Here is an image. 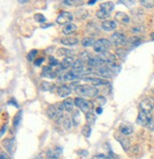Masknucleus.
Listing matches in <instances>:
<instances>
[{
	"label": "nucleus",
	"mask_w": 154,
	"mask_h": 159,
	"mask_svg": "<svg viewBox=\"0 0 154 159\" xmlns=\"http://www.w3.org/2000/svg\"><path fill=\"white\" fill-rule=\"evenodd\" d=\"M74 91L77 95L81 97H89V98H93L98 95V88L95 86L88 85V84H80L77 85L74 88Z\"/></svg>",
	"instance_id": "1"
},
{
	"label": "nucleus",
	"mask_w": 154,
	"mask_h": 159,
	"mask_svg": "<svg viewBox=\"0 0 154 159\" xmlns=\"http://www.w3.org/2000/svg\"><path fill=\"white\" fill-rule=\"evenodd\" d=\"M63 103H55L51 105L48 110L47 114L50 118L53 119L56 122H59L61 120V118L63 117V111H64Z\"/></svg>",
	"instance_id": "2"
},
{
	"label": "nucleus",
	"mask_w": 154,
	"mask_h": 159,
	"mask_svg": "<svg viewBox=\"0 0 154 159\" xmlns=\"http://www.w3.org/2000/svg\"><path fill=\"white\" fill-rule=\"evenodd\" d=\"M74 103H75V105L77 107H78L82 112H84L85 114L92 112V109H93L92 102L86 101V99L83 98H76L74 99Z\"/></svg>",
	"instance_id": "3"
},
{
	"label": "nucleus",
	"mask_w": 154,
	"mask_h": 159,
	"mask_svg": "<svg viewBox=\"0 0 154 159\" xmlns=\"http://www.w3.org/2000/svg\"><path fill=\"white\" fill-rule=\"evenodd\" d=\"M111 46V43L108 41L107 39H104V38H101V39H98L96 40V42L93 46V49L96 53H103L105 51H107Z\"/></svg>",
	"instance_id": "4"
},
{
	"label": "nucleus",
	"mask_w": 154,
	"mask_h": 159,
	"mask_svg": "<svg viewBox=\"0 0 154 159\" xmlns=\"http://www.w3.org/2000/svg\"><path fill=\"white\" fill-rule=\"evenodd\" d=\"M110 42L115 46H124L127 44V38L123 33L115 32L110 37Z\"/></svg>",
	"instance_id": "5"
},
{
	"label": "nucleus",
	"mask_w": 154,
	"mask_h": 159,
	"mask_svg": "<svg viewBox=\"0 0 154 159\" xmlns=\"http://www.w3.org/2000/svg\"><path fill=\"white\" fill-rule=\"evenodd\" d=\"M151 116L149 113H147V112H144V111H140L139 112V115H138V117H137V124L141 125V126H148L149 122L151 121Z\"/></svg>",
	"instance_id": "6"
},
{
	"label": "nucleus",
	"mask_w": 154,
	"mask_h": 159,
	"mask_svg": "<svg viewBox=\"0 0 154 159\" xmlns=\"http://www.w3.org/2000/svg\"><path fill=\"white\" fill-rule=\"evenodd\" d=\"M73 19V15L70 12L68 11H63L61 12L56 18V22L59 25H67L71 22V20Z\"/></svg>",
	"instance_id": "7"
},
{
	"label": "nucleus",
	"mask_w": 154,
	"mask_h": 159,
	"mask_svg": "<svg viewBox=\"0 0 154 159\" xmlns=\"http://www.w3.org/2000/svg\"><path fill=\"white\" fill-rule=\"evenodd\" d=\"M140 108H141L142 111L151 114V112H152V110L154 108V101L151 98H144L143 101L141 102V103H140Z\"/></svg>",
	"instance_id": "8"
},
{
	"label": "nucleus",
	"mask_w": 154,
	"mask_h": 159,
	"mask_svg": "<svg viewBox=\"0 0 154 159\" xmlns=\"http://www.w3.org/2000/svg\"><path fill=\"white\" fill-rule=\"evenodd\" d=\"M78 78H79V76L71 70L69 72L61 73L58 77V81L61 83H65V82H69V81H74V80L78 79Z\"/></svg>",
	"instance_id": "9"
},
{
	"label": "nucleus",
	"mask_w": 154,
	"mask_h": 159,
	"mask_svg": "<svg viewBox=\"0 0 154 159\" xmlns=\"http://www.w3.org/2000/svg\"><path fill=\"white\" fill-rule=\"evenodd\" d=\"M63 152V149L61 147H54L51 149H49L46 152L48 159H58Z\"/></svg>",
	"instance_id": "10"
},
{
	"label": "nucleus",
	"mask_w": 154,
	"mask_h": 159,
	"mask_svg": "<svg viewBox=\"0 0 154 159\" xmlns=\"http://www.w3.org/2000/svg\"><path fill=\"white\" fill-rule=\"evenodd\" d=\"M98 56L100 57V59L102 60V62L105 65L114 64L115 61H116V56H115L114 54H112V53H110V52H108V51L100 53Z\"/></svg>",
	"instance_id": "11"
},
{
	"label": "nucleus",
	"mask_w": 154,
	"mask_h": 159,
	"mask_svg": "<svg viewBox=\"0 0 154 159\" xmlns=\"http://www.w3.org/2000/svg\"><path fill=\"white\" fill-rule=\"evenodd\" d=\"M114 136H115V138H116V140L121 144V146L124 149V151L125 152H128L129 149H130V142H129L128 139L127 137H125L124 134L122 135L120 134H115Z\"/></svg>",
	"instance_id": "12"
},
{
	"label": "nucleus",
	"mask_w": 154,
	"mask_h": 159,
	"mask_svg": "<svg viewBox=\"0 0 154 159\" xmlns=\"http://www.w3.org/2000/svg\"><path fill=\"white\" fill-rule=\"evenodd\" d=\"M114 19H115V21H117V22H119L120 24H123V25H127V24H128L130 22L129 16L127 13L122 12V11H118V12L115 13Z\"/></svg>",
	"instance_id": "13"
},
{
	"label": "nucleus",
	"mask_w": 154,
	"mask_h": 159,
	"mask_svg": "<svg viewBox=\"0 0 154 159\" xmlns=\"http://www.w3.org/2000/svg\"><path fill=\"white\" fill-rule=\"evenodd\" d=\"M84 81L89 82L93 86H98V85H104V84H108V81L104 79H100V78H93V77H88V78H84Z\"/></svg>",
	"instance_id": "14"
},
{
	"label": "nucleus",
	"mask_w": 154,
	"mask_h": 159,
	"mask_svg": "<svg viewBox=\"0 0 154 159\" xmlns=\"http://www.w3.org/2000/svg\"><path fill=\"white\" fill-rule=\"evenodd\" d=\"M97 73L99 76L103 77V78H111L113 76V71L111 70V68L108 66H101L98 68L97 70Z\"/></svg>",
	"instance_id": "15"
},
{
	"label": "nucleus",
	"mask_w": 154,
	"mask_h": 159,
	"mask_svg": "<svg viewBox=\"0 0 154 159\" xmlns=\"http://www.w3.org/2000/svg\"><path fill=\"white\" fill-rule=\"evenodd\" d=\"M101 26L105 31H113L117 28L116 23H115V21H113V20H106V21L102 23Z\"/></svg>",
	"instance_id": "16"
},
{
	"label": "nucleus",
	"mask_w": 154,
	"mask_h": 159,
	"mask_svg": "<svg viewBox=\"0 0 154 159\" xmlns=\"http://www.w3.org/2000/svg\"><path fill=\"white\" fill-rule=\"evenodd\" d=\"M88 65L89 66H91V67H98V66H104L105 64L102 62V60L100 59L99 56H94V57L89 58V60L88 61Z\"/></svg>",
	"instance_id": "17"
},
{
	"label": "nucleus",
	"mask_w": 154,
	"mask_h": 159,
	"mask_svg": "<svg viewBox=\"0 0 154 159\" xmlns=\"http://www.w3.org/2000/svg\"><path fill=\"white\" fill-rule=\"evenodd\" d=\"M72 71L75 72L79 77H81L82 75V71H83V61L82 60H76L74 61L73 65H72Z\"/></svg>",
	"instance_id": "18"
},
{
	"label": "nucleus",
	"mask_w": 154,
	"mask_h": 159,
	"mask_svg": "<svg viewBox=\"0 0 154 159\" xmlns=\"http://www.w3.org/2000/svg\"><path fill=\"white\" fill-rule=\"evenodd\" d=\"M74 61H73V58L72 57H65L62 62L60 64V69L61 70H66L68 68H70V66H72Z\"/></svg>",
	"instance_id": "19"
},
{
	"label": "nucleus",
	"mask_w": 154,
	"mask_h": 159,
	"mask_svg": "<svg viewBox=\"0 0 154 159\" xmlns=\"http://www.w3.org/2000/svg\"><path fill=\"white\" fill-rule=\"evenodd\" d=\"M61 44L65 46H75L78 44V39L75 37H63L60 39Z\"/></svg>",
	"instance_id": "20"
},
{
	"label": "nucleus",
	"mask_w": 154,
	"mask_h": 159,
	"mask_svg": "<svg viewBox=\"0 0 154 159\" xmlns=\"http://www.w3.org/2000/svg\"><path fill=\"white\" fill-rule=\"evenodd\" d=\"M71 92V89L67 86V85H61L57 88V95H58L60 98H66L68 97Z\"/></svg>",
	"instance_id": "21"
},
{
	"label": "nucleus",
	"mask_w": 154,
	"mask_h": 159,
	"mask_svg": "<svg viewBox=\"0 0 154 159\" xmlns=\"http://www.w3.org/2000/svg\"><path fill=\"white\" fill-rule=\"evenodd\" d=\"M63 103V107H64V109L67 111V112H72L73 110H74V105H75V103H74V101L72 98H66L65 101L62 102Z\"/></svg>",
	"instance_id": "22"
},
{
	"label": "nucleus",
	"mask_w": 154,
	"mask_h": 159,
	"mask_svg": "<svg viewBox=\"0 0 154 159\" xmlns=\"http://www.w3.org/2000/svg\"><path fill=\"white\" fill-rule=\"evenodd\" d=\"M43 78H48V79H55L56 78V73L51 70V66H44L43 67V72L41 74Z\"/></svg>",
	"instance_id": "23"
},
{
	"label": "nucleus",
	"mask_w": 154,
	"mask_h": 159,
	"mask_svg": "<svg viewBox=\"0 0 154 159\" xmlns=\"http://www.w3.org/2000/svg\"><path fill=\"white\" fill-rule=\"evenodd\" d=\"M3 145L4 147L6 148V150L10 152V153H12L13 151H14V147H15V141L14 139H5L3 141Z\"/></svg>",
	"instance_id": "24"
},
{
	"label": "nucleus",
	"mask_w": 154,
	"mask_h": 159,
	"mask_svg": "<svg viewBox=\"0 0 154 159\" xmlns=\"http://www.w3.org/2000/svg\"><path fill=\"white\" fill-rule=\"evenodd\" d=\"M76 30H77V26H76L75 24L70 23V24L65 25V27H64L63 30H62V32H63L65 35H69V34L74 33Z\"/></svg>",
	"instance_id": "25"
},
{
	"label": "nucleus",
	"mask_w": 154,
	"mask_h": 159,
	"mask_svg": "<svg viewBox=\"0 0 154 159\" xmlns=\"http://www.w3.org/2000/svg\"><path fill=\"white\" fill-rule=\"evenodd\" d=\"M114 9V4L110 1H108V2H104L100 5V10H102L103 11L107 12L108 14L110 15L111 11H113Z\"/></svg>",
	"instance_id": "26"
},
{
	"label": "nucleus",
	"mask_w": 154,
	"mask_h": 159,
	"mask_svg": "<svg viewBox=\"0 0 154 159\" xmlns=\"http://www.w3.org/2000/svg\"><path fill=\"white\" fill-rule=\"evenodd\" d=\"M119 131L124 135H129L133 133V127L130 124H122L119 127Z\"/></svg>",
	"instance_id": "27"
},
{
	"label": "nucleus",
	"mask_w": 154,
	"mask_h": 159,
	"mask_svg": "<svg viewBox=\"0 0 154 159\" xmlns=\"http://www.w3.org/2000/svg\"><path fill=\"white\" fill-rule=\"evenodd\" d=\"M57 55L58 56H61V57H71L72 55H74V52L70 49H67V48H58L56 51Z\"/></svg>",
	"instance_id": "28"
},
{
	"label": "nucleus",
	"mask_w": 154,
	"mask_h": 159,
	"mask_svg": "<svg viewBox=\"0 0 154 159\" xmlns=\"http://www.w3.org/2000/svg\"><path fill=\"white\" fill-rule=\"evenodd\" d=\"M95 42L96 41L94 40V38H92V37H85V38H83V40L81 41V44L85 48H89V47L94 46Z\"/></svg>",
	"instance_id": "29"
},
{
	"label": "nucleus",
	"mask_w": 154,
	"mask_h": 159,
	"mask_svg": "<svg viewBox=\"0 0 154 159\" xmlns=\"http://www.w3.org/2000/svg\"><path fill=\"white\" fill-rule=\"evenodd\" d=\"M87 30L91 35H97L99 33V30L97 28V25L94 24L93 22H90L87 25Z\"/></svg>",
	"instance_id": "30"
},
{
	"label": "nucleus",
	"mask_w": 154,
	"mask_h": 159,
	"mask_svg": "<svg viewBox=\"0 0 154 159\" xmlns=\"http://www.w3.org/2000/svg\"><path fill=\"white\" fill-rule=\"evenodd\" d=\"M88 11L84 9H81V10H78V11H76L75 12V17L78 19V20H84L85 18H87L88 16Z\"/></svg>",
	"instance_id": "31"
},
{
	"label": "nucleus",
	"mask_w": 154,
	"mask_h": 159,
	"mask_svg": "<svg viewBox=\"0 0 154 159\" xmlns=\"http://www.w3.org/2000/svg\"><path fill=\"white\" fill-rule=\"evenodd\" d=\"M86 120H87V122L89 123V125H93V124L95 123V120H96L95 115H94L92 112L87 113V114H86Z\"/></svg>",
	"instance_id": "32"
},
{
	"label": "nucleus",
	"mask_w": 154,
	"mask_h": 159,
	"mask_svg": "<svg viewBox=\"0 0 154 159\" xmlns=\"http://www.w3.org/2000/svg\"><path fill=\"white\" fill-rule=\"evenodd\" d=\"M21 115H22V112L19 111L13 117V120H12V124L15 128H17L19 125H20V122H21Z\"/></svg>",
	"instance_id": "33"
},
{
	"label": "nucleus",
	"mask_w": 154,
	"mask_h": 159,
	"mask_svg": "<svg viewBox=\"0 0 154 159\" xmlns=\"http://www.w3.org/2000/svg\"><path fill=\"white\" fill-rule=\"evenodd\" d=\"M41 86L44 91H53V89L55 88V85L53 84H51L48 82H43Z\"/></svg>",
	"instance_id": "34"
},
{
	"label": "nucleus",
	"mask_w": 154,
	"mask_h": 159,
	"mask_svg": "<svg viewBox=\"0 0 154 159\" xmlns=\"http://www.w3.org/2000/svg\"><path fill=\"white\" fill-rule=\"evenodd\" d=\"M141 5L147 9H151L154 7V0H141Z\"/></svg>",
	"instance_id": "35"
},
{
	"label": "nucleus",
	"mask_w": 154,
	"mask_h": 159,
	"mask_svg": "<svg viewBox=\"0 0 154 159\" xmlns=\"http://www.w3.org/2000/svg\"><path fill=\"white\" fill-rule=\"evenodd\" d=\"M135 0H118V4H122L128 8L132 7L134 4H135Z\"/></svg>",
	"instance_id": "36"
},
{
	"label": "nucleus",
	"mask_w": 154,
	"mask_h": 159,
	"mask_svg": "<svg viewBox=\"0 0 154 159\" xmlns=\"http://www.w3.org/2000/svg\"><path fill=\"white\" fill-rule=\"evenodd\" d=\"M90 133H91L90 125H85V126H83V128H82V134L85 137L89 138L90 136Z\"/></svg>",
	"instance_id": "37"
},
{
	"label": "nucleus",
	"mask_w": 154,
	"mask_h": 159,
	"mask_svg": "<svg viewBox=\"0 0 154 159\" xmlns=\"http://www.w3.org/2000/svg\"><path fill=\"white\" fill-rule=\"evenodd\" d=\"M33 18H34L35 21L38 22V23H44V22H46V17L43 14H41V13H36V14H34Z\"/></svg>",
	"instance_id": "38"
},
{
	"label": "nucleus",
	"mask_w": 154,
	"mask_h": 159,
	"mask_svg": "<svg viewBox=\"0 0 154 159\" xmlns=\"http://www.w3.org/2000/svg\"><path fill=\"white\" fill-rule=\"evenodd\" d=\"M72 123L75 124V125H78L80 123V116H79L78 111L74 112V114L72 116Z\"/></svg>",
	"instance_id": "39"
},
{
	"label": "nucleus",
	"mask_w": 154,
	"mask_h": 159,
	"mask_svg": "<svg viewBox=\"0 0 154 159\" xmlns=\"http://www.w3.org/2000/svg\"><path fill=\"white\" fill-rule=\"evenodd\" d=\"M109 16V14H108L107 12L103 11L102 10H98L97 11H96V17L99 18V19H106Z\"/></svg>",
	"instance_id": "40"
},
{
	"label": "nucleus",
	"mask_w": 154,
	"mask_h": 159,
	"mask_svg": "<svg viewBox=\"0 0 154 159\" xmlns=\"http://www.w3.org/2000/svg\"><path fill=\"white\" fill-rule=\"evenodd\" d=\"M95 102L97 103L99 106H103V105H105L106 104V102H107V99L103 97V96H99V97H97L96 98V101H95Z\"/></svg>",
	"instance_id": "41"
},
{
	"label": "nucleus",
	"mask_w": 154,
	"mask_h": 159,
	"mask_svg": "<svg viewBox=\"0 0 154 159\" xmlns=\"http://www.w3.org/2000/svg\"><path fill=\"white\" fill-rule=\"evenodd\" d=\"M36 54H37V50L36 49H32L31 51L29 52V54L27 56V59L29 60L30 62H32L33 60H34V58H35V56H36Z\"/></svg>",
	"instance_id": "42"
},
{
	"label": "nucleus",
	"mask_w": 154,
	"mask_h": 159,
	"mask_svg": "<svg viewBox=\"0 0 154 159\" xmlns=\"http://www.w3.org/2000/svg\"><path fill=\"white\" fill-rule=\"evenodd\" d=\"M91 159H108V156L104 153H99V154L93 155Z\"/></svg>",
	"instance_id": "43"
},
{
	"label": "nucleus",
	"mask_w": 154,
	"mask_h": 159,
	"mask_svg": "<svg viewBox=\"0 0 154 159\" xmlns=\"http://www.w3.org/2000/svg\"><path fill=\"white\" fill-rule=\"evenodd\" d=\"M89 53L87 52V51L82 52L81 55H80V57H81V59H82V61H86V62H88L89 60V58H90V57H89Z\"/></svg>",
	"instance_id": "44"
},
{
	"label": "nucleus",
	"mask_w": 154,
	"mask_h": 159,
	"mask_svg": "<svg viewBox=\"0 0 154 159\" xmlns=\"http://www.w3.org/2000/svg\"><path fill=\"white\" fill-rule=\"evenodd\" d=\"M57 65H58V61H57L54 57L51 56L50 57V66H55Z\"/></svg>",
	"instance_id": "45"
},
{
	"label": "nucleus",
	"mask_w": 154,
	"mask_h": 159,
	"mask_svg": "<svg viewBox=\"0 0 154 159\" xmlns=\"http://www.w3.org/2000/svg\"><path fill=\"white\" fill-rule=\"evenodd\" d=\"M108 159H121L120 157H119V155H117L116 153H114L112 151H109L108 152Z\"/></svg>",
	"instance_id": "46"
},
{
	"label": "nucleus",
	"mask_w": 154,
	"mask_h": 159,
	"mask_svg": "<svg viewBox=\"0 0 154 159\" xmlns=\"http://www.w3.org/2000/svg\"><path fill=\"white\" fill-rule=\"evenodd\" d=\"M64 124H65V128H67V129H70L71 127V122H70V120L69 118H66L65 119Z\"/></svg>",
	"instance_id": "47"
},
{
	"label": "nucleus",
	"mask_w": 154,
	"mask_h": 159,
	"mask_svg": "<svg viewBox=\"0 0 154 159\" xmlns=\"http://www.w3.org/2000/svg\"><path fill=\"white\" fill-rule=\"evenodd\" d=\"M0 159H11V157H10V155L7 152H1V155H0Z\"/></svg>",
	"instance_id": "48"
},
{
	"label": "nucleus",
	"mask_w": 154,
	"mask_h": 159,
	"mask_svg": "<svg viewBox=\"0 0 154 159\" xmlns=\"http://www.w3.org/2000/svg\"><path fill=\"white\" fill-rule=\"evenodd\" d=\"M44 61V59L43 58H40V59H37V60H35V66H40L41 65V63Z\"/></svg>",
	"instance_id": "49"
},
{
	"label": "nucleus",
	"mask_w": 154,
	"mask_h": 159,
	"mask_svg": "<svg viewBox=\"0 0 154 159\" xmlns=\"http://www.w3.org/2000/svg\"><path fill=\"white\" fill-rule=\"evenodd\" d=\"M78 153L80 154V155H82V156H87L88 155V152L87 151H80V152H78Z\"/></svg>",
	"instance_id": "50"
},
{
	"label": "nucleus",
	"mask_w": 154,
	"mask_h": 159,
	"mask_svg": "<svg viewBox=\"0 0 154 159\" xmlns=\"http://www.w3.org/2000/svg\"><path fill=\"white\" fill-rule=\"evenodd\" d=\"M6 130H7V125H3L2 126V129H1V135H3L5 134Z\"/></svg>",
	"instance_id": "51"
},
{
	"label": "nucleus",
	"mask_w": 154,
	"mask_h": 159,
	"mask_svg": "<svg viewBox=\"0 0 154 159\" xmlns=\"http://www.w3.org/2000/svg\"><path fill=\"white\" fill-rule=\"evenodd\" d=\"M95 111H96V113L99 114V115H100V114H102V112H103V111H102V107H101V106H99L98 108H96V110H95Z\"/></svg>",
	"instance_id": "52"
},
{
	"label": "nucleus",
	"mask_w": 154,
	"mask_h": 159,
	"mask_svg": "<svg viewBox=\"0 0 154 159\" xmlns=\"http://www.w3.org/2000/svg\"><path fill=\"white\" fill-rule=\"evenodd\" d=\"M29 2V0H18V3H20V4H26Z\"/></svg>",
	"instance_id": "53"
},
{
	"label": "nucleus",
	"mask_w": 154,
	"mask_h": 159,
	"mask_svg": "<svg viewBox=\"0 0 154 159\" xmlns=\"http://www.w3.org/2000/svg\"><path fill=\"white\" fill-rule=\"evenodd\" d=\"M96 1H97V0H89L88 4H89V5H93Z\"/></svg>",
	"instance_id": "54"
},
{
	"label": "nucleus",
	"mask_w": 154,
	"mask_h": 159,
	"mask_svg": "<svg viewBox=\"0 0 154 159\" xmlns=\"http://www.w3.org/2000/svg\"><path fill=\"white\" fill-rule=\"evenodd\" d=\"M150 37H151V39H152V40H153V41H154V32L150 34Z\"/></svg>",
	"instance_id": "55"
}]
</instances>
